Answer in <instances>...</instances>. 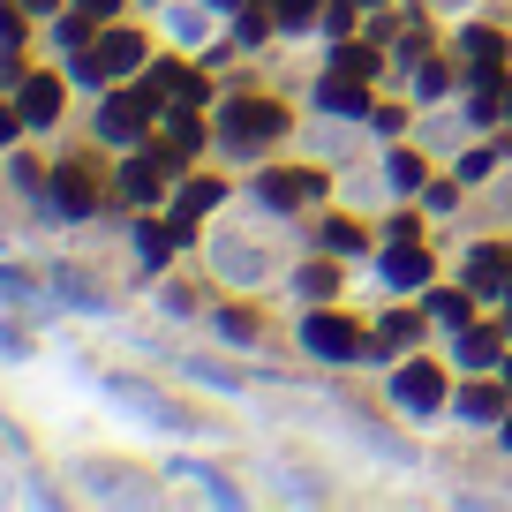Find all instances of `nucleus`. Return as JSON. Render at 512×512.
<instances>
[{
  "label": "nucleus",
  "instance_id": "obj_42",
  "mask_svg": "<svg viewBox=\"0 0 512 512\" xmlns=\"http://www.w3.org/2000/svg\"><path fill=\"white\" fill-rule=\"evenodd\" d=\"M497 430H505V452H512V415H505V422H497Z\"/></svg>",
  "mask_w": 512,
  "mask_h": 512
},
{
  "label": "nucleus",
  "instance_id": "obj_10",
  "mask_svg": "<svg viewBox=\"0 0 512 512\" xmlns=\"http://www.w3.org/2000/svg\"><path fill=\"white\" fill-rule=\"evenodd\" d=\"M91 204H98L91 174H83V166H61V174H53V219H83Z\"/></svg>",
  "mask_w": 512,
  "mask_h": 512
},
{
  "label": "nucleus",
  "instance_id": "obj_37",
  "mask_svg": "<svg viewBox=\"0 0 512 512\" xmlns=\"http://www.w3.org/2000/svg\"><path fill=\"white\" fill-rule=\"evenodd\" d=\"M16 136H23V106H0V151L16 144Z\"/></svg>",
  "mask_w": 512,
  "mask_h": 512
},
{
  "label": "nucleus",
  "instance_id": "obj_30",
  "mask_svg": "<svg viewBox=\"0 0 512 512\" xmlns=\"http://www.w3.org/2000/svg\"><path fill=\"white\" fill-rule=\"evenodd\" d=\"M317 241H324V249H332V256H362V234H354L347 219H332V226H324Z\"/></svg>",
  "mask_w": 512,
  "mask_h": 512
},
{
  "label": "nucleus",
  "instance_id": "obj_4",
  "mask_svg": "<svg viewBox=\"0 0 512 512\" xmlns=\"http://www.w3.org/2000/svg\"><path fill=\"white\" fill-rule=\"evenodd\" d=\"M136 68H144V38L136 31H106V38H91V46L76 53V76H91V83L136 76Z\"/></svg>",
  "mask_w": 512,
  "mask_h": 512
},
{
  "label": "nucleus",
  "instance_id": "obj_12",
  "mask_svg": "<svg viewBox=\"0 0 512 512\" xmlns=\"http://www.w3.org/2000/svg\"><path fill=\"white\" fill-rule=\"evenodd\" d=\"M460 53H467V83H497V68H505V38L497 31H467Z\"/></svg>",
  "mask_w": 512,
  "mask_h": 512
},
{
  "label": "nucleus",
  "instance_id": "obj_41",
  "mask_svg": "<svg viewBox=\"0 0 512 512\" xmlns=\"http://www.w3.org/2000/svg\"><path fill=\"white\" fill-rule=\"evenodd\" d=\"M23 8H31V16H53V8H61V0H23Z\"/></svg>",
  "mask_w": 512,
  "mask_h": 512
},
{
  "label": "nucleus",
  "instance_id": "obj_32",
  "mask_svg": "<svg viewBox=\"0 0 512 512\" xmlns=\"http://www.w3.org/2000/svg\"><path fill=\"white\" fill-rule=\"evenodd\" d=\"M0 354H8V362H23V354H31V332H23V324H8V317H0Z\"/></svg>",
  "mask_w": 512,
  "mask_h": 512
},
{
  "label": "nucleus",
  "instance_id": "obj_25",
  "mask_svg": "<svg viewBox=\"0 0 512 512\" xmlns=\"http://www.w3.org/2000/svg\"><path fill=\"white\" fill-rule=\"evenodd\" d=\"M294 287H302L309 302H332V294H339V272H332V264H302V272H294Z\"/></svg>",
  "mask_w": 512,
  "mask_h": 512
},
{
  "label": "nucleus",
  "instance_id": "obj_27",
  "mask_svg": "<svg viewBox=\"0 0 512 512\" xmlns=\"http://www.w3.org/2000/svg\"><path fill=\"white\" fill-rule=\"evenodd\" d=\"M407 339H415V317H407V309H392V317L377 324V347H407ZM384 362V354H377Z\"/></svg>",
  "mask_w": 512,
  "mask_h": 512
},
{
  "label": "nucleus",
  "instance_id": "obj_39",
  "mask_svg": "<svg viewBox=\"0 0 512 512\" xmlns=\"http://www.w3.org/2000/svg\"><path fill=\"white\" fill-rule=\"evenodd\" d=\"M113 8H121V0H76V16H91V23H106Z\"/></svg>",
  "mask_w": 512,
  "mask_h": 512
},
{
  "label": "nucleus",
  "instance_id": "obj_43",
  "mask_svg": "<svg viewBox=\"0 0 512 512\" xmlns=\"http://www.w3.org/2000/svg\"><path fill=\"white\" fill-rule=\"evenodd\" d=\"M505 377H512V354H505Z\"/></svg>",
  "mask_w": 512,
  "mask_h": 512
},
{
  "label": "nucleus",
  "instance_id": "obj_28",
  "mask_svg": "<svg viewBox=\"0 0 512 512\" xmlns=\"http://www.w3.org/2000/svg\"><path fill=\"white\" fill-rule=\"evenodd\" d=\"M347 422H354V430H362L369 445L384 452V460H407V445H400V437H392V430H377V422H369V415H347Z\"/></svg>",
  "mask_w": 512,
  "mask_h": 512
},
{
  "label": "nucleus",
  "instance_id": "obj_5",
  "mask_svg": "<svg viewBox=\"0 0 512 512\" xmlns=\"http://www.w3.org/2000/svg\"><path fill=\"white\" fill-rule=\"evenodd\" d=\"M392 400H400L407 415H437V407H445V369H437V362L392 369Z\"/></svg>",
  "mask_w": 512,
  "mask_h": 512
},
{
  "label": "nucleus",
  "instance_id": "obj_40",
  "mask_svg": "<svg viewBox=\"0 0 512 512\" xmlns=\"http://www.w3.org/2000/svg\"><path fill=\"white\" fill-rule=\"evenodd\" d=\"M211 16H241V8H249V0H204Z\"/></svg>",
  "mask_w": 512,
  "mask_h": 512
},
{
  "label": "nucleus",
  "instance_id": "obj_1",
  "mask_svg": "<svg viewBox=\"0 0 512 512\" xmlns=\"http://www.w3.org/2000/svg\"><path fill=\"white\" fill-rule=\"evenodd\" d=\"M302 354H317V362H377V332H362V324L332 317V309H309L302 317Z\"/></svg>",
  "mask_w": 512,
  "mask_h": 512
},
{
  "label": "nucleus",
  "instance_id": "obj_8",
  "mask_svg": "<svg viewBox=\"0 0 512 512\" xmlns=\"http://www.w3.org/2000/svg\"><path fill=\"white\" fill-rule=\"evenodd\" d=\"M256 196H264L272 211H302L309 196H324V174H264V181H256Z\"/></svg>",
  "mask_w": 512,
  "mask_h": 512
},
{
  "label": "nucleus",
  "instance_id": "obj_15",
  "mask_svg": "<svg viewBox=\"0 0 512 512\" xmlns=\"http://www.w3.org/2000/svg\"><path fill=\"white\" fill-rule=\"evenodd\" d=\"M174 369H181V377H196V384H211V392H226V400H241V392H249V377H241V369L204 362V354H174Z\"/></svg>",
  "mask_w": 512,
  "mask_h": 512
},
{
  "label": "nucleus",
  "instance_id": "obj_44",
  "mask_svg": "<svg viewBox=\"0 0 512 512\" xmlns=\"http://www.w3.org/2000/svg\"><path fill=\"white\" fill-rule=\"evenodd\" d=\"M0 249H8V234H0Z\"/></svg>",
  "mask_w": 512,
  "mask_h": 512
},
{
  "label": "nucleus",
  "instance_id": "obj_18",
  "mask_svg": "<svg viewBox=\"0 0 512 512\" xmlns=\"http://www.w3.org/2000/svg\"><path fill=\"white\" fill-rule=\"evenodd\" d=\"M159 189H166V166L159 159H128L121 166V196H128V204H151Z\"/></svg>",
  "mask_w": 512,
  "mask_h": 512
},
{
  "label": "nucleus",
  "instance_id": "obj_38",
  "mask_svg": "<svg viewBox=\"0 0 512 512\" xmlns=\"http://www.w3.org/2000/svg\"><path fill=\"white\" fill-rule=\"evenodd\" d=\"M219 332H226V339H241V347H249V339H256V324H249V317H234V309H226V317H219Z\"/></svg>",
  "mask_w": 512,
  "mask_h": 512
},
{
  "label": "nucleus",
  "instance_id": "obj_11",
  "mask_svg": "<svg viewBox=\"0 0 512 512\" xmlns=\"http://www.w3.org/2000/svg\"><path fill=\"white\" fill-rule=\"evenodd\" d=\"M98 136L106 144H136L144 136V98H106L98 106Z\"/></svg>",
  "mask_w": 512,
  "mask_h": 512
},
{
  "label": "nucleus",
  "instance_id": "obj_17",
  "mask_svg": "<svg viewBox=\"0 0 512 512\" xmlns=\"http://www.w3.org/2000/svg\"><path fill=\"white\" fill-rule=\"evenodd\" d=\"M452 415H460V422H505L512 407H505V392H497V384H467L460 400H452Z\"/></svg>",
  "mask_w": 512,
  "mask_h": 512
},
{
  "label": "nucleus",
  "instance_id": "obj_31",
  "mask_svg": "<svg viewBox=\"0 0 512 512\" xmlns=\"http://www.w3.org/2000/svg\"><path fill=\"white\" fill-rule=\"evenodd\" d=\"M272 23H279V16H264V8H249V16L234 23V38H241V46H264V38H272Z\"/></svg>",
  "mask_w": 512,
  "mask_h": 512
},
{
  "label": "nucleus",
  "instance_id": "obj_7",
  "mask_svg": "<svg viewBox=\"0 0 512 512\" xmlns=\"http://www.w3.org/2000/svg\"><path fill=\"white\" fill-rule=\"evenodd\" d=\"M16 106H23V128H53V121H61V106H68V91H61V76H23L16 83Z\"/></svg>",
  "mask_w": 512,
  "mask_h": 512
},
{
  "label": "nucleus",
  "instance_id": "obj_13",
  "mask_svg": "<svg viewBox=\"0 0 512 512\" xmlns=\"http://www.w3.org/2000/svg\"><path fill=\"white\" fill-rule=\"evenodd\" d=\"M211 264H219V279H234V287H256V279H264V249H249V241H219Z\"/></svg>",
  "mask_w": 512,
  "mask_h": 512
},
{
  "label": "nucleus",
  "instance_id": "obj_22",
  "mask_svg": "<svg viewBox=\"0 0 512 512\" xmlns=\"http://www.w3.org/2000/svg\"><path fill=\"white\" fill-rule=\"evenodd\" d=\"M174 249H181V234H174V226H136V256H144L151 272H159V264H166Z\"/></svg>",
  "mask_w": 512,
  "mask_h": 512
},
{
  "label": "nucleus",
  "instance_id": "obj_35",
  "mask_svg": "<svg viewBox=\"0 0 512 512\" xmlns=\"http://www.w3.org/2000/svg\"><path fill=\"white\" fill-rule=\"evenodd\" d=\"M430 309H437L445 324H467V294H430Z\"/></svg>",
  "mask_w": 512,
  "mask_h": 512
},
{
  "label": "nucleus",
  "instance_id": "obj_29",
  "mask_svg": "<svg viewBox=\"0 0 512 512\" xmlns=\"http://www.w3.org/2000/svg\"><path fill=\"white\" fill-rule=\"evenodd\" d=\"M23 16H31L23 0H0V53H16V38H23Z\"/></svg>",
  "mask_w": 512,
  "mask_h": 512
},
{
  "label": "nucleus",
  "instance_id": "obj_34",
  "mask_svg": "<svg viewBox=\"0 0 512 512\" xmlns=\"http://www.w3.org/2000/svg\"><path fill=\"white\" fill-rule=\"evenodd\" d=\"M445 83H452V76H445V68H437V61H422V68H415V91H422V98H437V91H445Z\"/></svg>",
  "mask_w": 512,
  "mask_h": 512
},
{
  "label": "nucleus",
  "instance_id": "obj_14",
  "mask_svg": "<svg viewBox=\"0 0 512 512\" xmlns=\"http://www.w3.org/2000/svg\"><path fill=\"white\" fill-rule=\"evenodd\" d=\"M53 294H61L68 309H83V317H106V294H98L91 272H76V264H53Z\"/></svg>",
  "mask_w": 512,
  "mask_h": 512
},
{
  "label": "nucleus",
  "instance_id": "obj_23",
  "mask_svg": "<svg viewBox=\"0 0 512 512\" xmlns=\"http://www.w3.org/2000/svg\"><path fill=\"white\" fill-rule=\"evenodd\" d=\"M38 302V279L16 272V264H0V309H31Z\"/></svg>",
  "mask_w": 512,
  "mask_h": 512
},
{
  "label": "nucleus",
  "instance_id": "obj_16",
  "mask_svg": "<svg viewBox=\"0 0 512 512\" xmlns=\"http://www.w3.org/2000/svg\"><path fill=\"white\" fill-rule=\"evenodd\" d=\"M460 362L467 369H497V362H505V332H490V324H460Z\"/></svg>",
  "mask_w": 512,
  "mask_h": 512
},
{
  "label": "nucleus",
  "instance_id": "obj_26",
  "mask_svg": "<svg viewBox=\"0 0 512 512\" xmlns=\"http://www.w3.org/2000/svg\"><path fill=\"white\" fill-rule=\"evenodd\" d=\"M272 16H279V31H309L324 8H317V0H272Z\"/></svg>",
  "mask_w": 512,
  "mask_h": 512
},
{
  "label": "nucleus",
  "instance_id": "obj_36",
  "mask_svg": "<svg viewBox=\"0 0 512 512\" xmlns=\"http://www.w3.org/2000/svg\"><path fill=\"white\" fill-rule=\"evenodd\" d=\"M339 68H347V76H369V68H377V53H362V46H339Z\"/></svg>",
  "mask_w": 512,
  "mask_h": 512
},
{
  "label": "nucleus",
  "instance_id": "obj_2",
  "mask_svg": "<svg viewBox=\"0 0 512 512\" xmlns=\"http://www.w3.org/2000/svg\"><path fill=\"white\" fill-rule=\"evenodd\" d=\"M106 392H113V407H128V415L151 422V430H174V437H196V430H204V415H189L181 400H166L159 384H144V377H106Z\"/></svg>",
  "mask_w": 512,
  "mask_h": 512
},
{
  "label": "nucleus",
  "instance_id": "obj_6",
  "mask_svg": "<svg viewBox=\"0 0 512 512\" xmlns=\"http://www.w3.org/2000/svg\"><path fill=\"white\" fill-rule=\"evenodd\" d=\"M467 294H490V302H505V294H512V249L482 241V249L467 256Z\"/></svg>",
  "mask_w": 512,
  "mask_h": 512
},
{
  "label": "nucleus",
  "instance_id": "obj_21",
  "mask_svg": "<svg viewBox=\"0 0 512 512\" xmlns=\"http://www.w3.org/2000/svg\"><path fill=\"white\" fill-rule=\"evenodd\" d=\"M174 475H196V490H204L211 505H241V490L219 475V467H204V460H174Z\"/></svg>",
  "mask_w": 512,
  "mask_h": 512
},
{
  "label": "nucleus",
  "instance_id": "obj_3",
  "mask_svg": "<svg viewBox=\"0 0 512 512\" xmlns=\"http://www.w3.org/2000/svg\"><path fill=\"white\" fill-rule=\"evenodd\" d=\"M287 128V113L272 106V98H234V106H219V144L226 151H264Z\"/></svg>",
  "mask_w": 512,
  "mask_h": 512
},
{
  "label": "nucleus",
  "instance_id": "obj_19",
  "mask_svg": "<svg viewBox=\"0 0 512 512\" xmlns=\"http://www.w3.org/2000/svg\"><path fill=\"white\" fill-rule=\"evenodd\" d=\"M219 196H226V181H189V189H181V204H174V234L189 241V219H204Z\"/></svg>",
  "mask_w": 512,
  "mask_h": 512
},
{
  "label": "nucleus",
  "instance_id": "obj_20",
  "mask_svg": "<svg viewBox=\"0 0 512 512\" xmlns=\"http://www.w3.org/2000/svg\"><path fill=\"white\" fill-rule=\"evenodd\" d=\"M384 279H392V287H422V279H430V256H422L415 241L400 234V249L384 256Z\"/></svg>",
  "mask_w": 512,
  "mask_h": 512
},
{
  "label": "nucleus",
  "instance_id": "obj_9",
  "mask_svg": "<svg viewBox=\"0 0 512 512\" xmlns=\"http://www.w3.org/2000/svg\"><path fill=\"white\" fill-rule=\"evenodd\" d=\"M317 106L332 113V121H369V98H362V83H354L347 68H339V76H324V83H317Z\"/></svg>",
  "mask_w": 512,
  "mask_h": 512
},
{
  "label": "nucleus",
  "instance_id": "obj_24",
  "mask_svg": "<svg viewBox=\"0 0 512 512\" xmlns=\"http://www.w3.org/2000/svg\"><path fill=\"white\" fill-rule=\"evenodd\" d=\"M384 181H392V196H415L422 189V159L415 151H392V159H384Z\"/></svg>",
  "mask_w": 512,
  "mask_h": 512
},
{
  "label": "nucleus",
  "instance_id": "obj_33",
  "mask_svg": "<svg viewBox=\"0 0 512 512\" xmlns=\"http://www.w3.org/2000/svg\"><path fill=\"white\" fill-rule=\"evenodd\" d=\"M53 38H61V46H91V16H61Z\"/></svg>",
  "mask_w": 512,
  "mask_h": 512
}]
</instances>
